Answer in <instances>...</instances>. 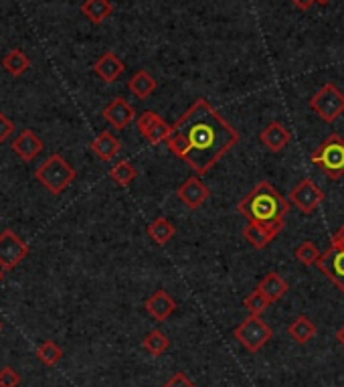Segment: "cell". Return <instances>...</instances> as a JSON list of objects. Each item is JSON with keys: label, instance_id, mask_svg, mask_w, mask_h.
<instances>
[{"label": "cell", "instance_id": "cell-1", "mask_svg": "<svg viewBox=\"0 0 344 387\" xmlns=\"http://www.w3.org/2000/svg\"><path fill=\"white\" fill-rule=\"evenodd\" d=\"M239 142V132L205 98L191 104L166 140L168 150L197 175H207Z\"/></svg>", "mask_w": 344, "mask_h": 387}, {"label": "cell", "instance_id": "cell-2", "mask_svg": "<svg viewBox=\"0 0 344 387\" xmlns=\"http://www.w3.org/2000/svg\"><path fill=\"white\" fill-rule=\"evenodd\" d=\"M237 211L239 215H243L249 223L261 225L273 238H278L285 227L283 219L290 211V201L283 199L268 181H261L239 201Z\"/></svg>", "mask_w": 344, "mask_h": 387}, {"label": "cell", "instance_id": "cell-3", "mask_svg": "<svg viewBox=\"0 0 344 387\" xmlns=\"http://www.w3.org/2000/svg\"><path fill=\"white\" fill-rule=\"evenodd\" d=\"M312 164L320 169L330 181L344 176V138L340 134H330L310 156Z\"/></svg>", "mask_w": 344, "mask_h": 387}, {"label": "cell", "instance_id": "cell-4", "mask_svg": "<svg viewBox=\"0 0 344 387\" xmlns=\"http://www.w3.org/2000/svg\"><path fill=\"white\" fill-rule=\"evenodd\" d=\"M37 181L53 195H59L75 181V169L59 154L49 156L37 169Z\"/></svg>", "mask_w": 344, "mask_h": 387}, {"label": "cell", "instance_id": "cell-5", "mask_svg": "<svg viewBox=\"0 0 344 387\" xmlns=\"http://www.w3.org/2000/svg\"><path fill=\"white\" fill-rule=\"evenodd\" d=\"M233 335L246 347V351L258 353V351H261L270 343L271 337H273V331H271V326L261 316H253L251 314L241 325L235 326Z\"/></svg>", "mask_w": 344, "mask_h": 387}, {"label": "cell", "instance_id": "cell-6", "mask_svg": "<svg viewBox=\"0 0 344 387\" xmlns=\"http://www.w3.org/2000/svg\"><path fill=\"white\" fill-rule=\"evenodd\" d=\"M310 108L318 114L320 120L332 124L344 114V94L334 84H324L310 98Z\"/></svg>", "mask_w": 344, "mask_h": 387}, {"label": "cell", "instance_id": "cell-7", "mask_svg": "<svg viewBox=\"0 0 344 387\" xmlns=\"http://www.w3.org/2000/svg\"><path fill=\"white\" fill-rule=\"evenodd\" d=\"M322 201H324V193L312 179H302L290 193V203H294L304 215L316 211L322 205Z\"/></svg>", "mask_w": 344, "mask_h": 387}, {"label": "cell", "instance_id": "cell-8", "mask_svg": "<svg viewBox=\"0 0 344 387\" xmlns=\"http://www.w3.org/2000/svg\"><path fill=\"white\" fill-rule=\"evenodd\" d=\"M29 253V246L11 229H4L0 233V266L4 270L16 268Z\"/></svg>", "mask_w": 344, "mask_h": 387}, {"label": "cell", "instance_id": "cell-9", "mask_svg": "<svg viewBox=\"0 0 344 387\" xmlns=\"http://www.w3.org/2000/svg\"><path fill=\"white\" fill-rule=\"evenodd\" d=\"M318 270L322 274L330 280L334 286L338 288L340 292H344V250L340 248H328L320 256V260L316 262Z\"/></svg>", "mask_w": 344, "mask_h": 387}, {"label": "cell", "instance_id": "cell-10", "mask_svg": "<svg viewBox=\"0 0 344 387\" xmlns=\"http://www.w3.org/2000/svg\"><path fill=\"white\" fill-rule=\"evenodd\" d=\"M138 130H140V134L146 138L150 144H162L171 136L172 124H166L156 112L146 110L138 118Z\"/></svg>", "mask_w": 344, "mask_h": 387}, {"label": "cell", "instance_id": "cell-11", "mask_svg": "<svg viewBox=\"0 0 344 387\" xmlns=\"http://www.w3.org/2000/svg\"><path fill=\"white\" fill-rule=\"evenodd\" d=\"M209 195H211L209 187H207L198 176L186 179L185 183L176 189V197L183 201L188 209H198L205 201L209 199Z\"/></svg>", "mask_w": 344, "mask_h": 387}, {"label": "cell", "instance_id": "cell-12", "mask_svg": "<svg viewBox=\"0 0 344 387\" xmlns=\"http://www.w3.org/2000/svg\"><path fill=\"white\" fill-rule=\"evenodd\" d=\"M259 140L270 152H282L292 140V132L280 122H270L259 132Z\"/></svg>", "mask_w": 344, "mask_h": 387}, {"label": "cell", "instance_id": "cell-13", "mask_svg": "<svg viewBox=\"0 0 344 387\" xmlns=\"http://www.w3.org/2000/svg\"><path fill=\"white\" fill-rule=\"evenodd\" d=\"M103 118L110 122L116 130H123L128 124H132V120L136 118V110L123 100V98H116L106 106L103 110Z\"/></svg>", "mask_w": 344, "mask_h": 387}, {"label": "cell", "instance_id": "cell-14", "mask_svg": "<svg viewBox=\"0 0 344 387\" xmlns=\"http://www.w3.org/2000/svg\"><path fill=\"white\" fill-rule=\"evenodd\" d=\"M144 308H146L148 314H150L152 318H156L158 323H162V321L171 318L172 314H174L176 302H174V298H172L168 292L156 290V292L144 302Z\"/></svg>", "mask_w": 344, "mask_h": 387}, {"label": "cell", "instance_id": "cell-15", "mask_svg": "<svg viewBox=\"0 0 344 387\" xmlns=\"http://www.w3.org/2000/svg\"><path fill=\"white\" fill-rule=\"evenodd\" d=\"M126 65L123 61L113 53V51H106L101 57H99L96 65H93V71L99 75V79H103L106 84H113L120 75L123 74Z\"/></svg>", "mask_w": 344, "mask_h": 387}, {"label": "cell", "instance_id": "cell-16", "mask_svg": "<svg viewBox=\"0 0 344 387\" xmlns=\"http://www.w3.org/2000/svg\"><path fill=\"white\" fill-rule=\"evenodd\" d=\"M13 150L23 159V161H33L39 152L43 150V140L33 132V130H23L19 138L13 142Z\"/></svg>", "mask_w": 344, "mask_h": 387}, {"label": "cell", "instance_id": "cell-17", "mask_svg": "<svg viewBox=\"0 0 344 387\" xmlns=\"http://www.w3.org/2000/svg\"><path fill=\"white\" fill-rule=\"evenodd\" d=\"M258 290L273 304V302H278V300H282L285 296L288 282L278 272H268L261 278V282L258 284Z\"/></svg>", "mask_w": 344, "mask_h": 387}, {"label": "cell", "instance_id": "cell-18", "mask_svg": "<svg viewBox=\"0 0 344 387\" xmlns=\"http://www.w3.org/2000/svg\"><path fill=\"white\" fill-rule=\"evenodd\" d=\"M122 150V142L118 140V138L113 136L111 132H101L93 142H91V152L101 159V161H111V159H116V154Z\"/></svg>", "mask_w": 344, "mask_h": 387}, {"label": "cell", "instance_id": "cell-19", "mask_svg": "<svg viewBox=\"0 0 344 387\" xmlns=\"http://www.w3.org/2000/svg\"><path fill=\"white\" fill-rule=\"evenodd\" d=\"M318 328L314 325V321H310L308 316L300 314L298 318H294L290 325H288V335L294 338L298 345H306L312 338L316 337Z\"/></svg>", "mask_w": 344, "mask_h": 387}, {"label": "cell", "instance_id": "cell-20", "mask_svg": "<svg viewBox=\"0 0 344 387\" xmlns=\"http://www.w3.org/2000/svg\"><path fill=\"white\" fill-rule=\"evenodd\" d=\"M158 88V81L154 79V75H150L144 69H140L138 74L132 75V79L128 81V89L134 94L138 100H146L148 96H152Z\"/></svg>", "mask_w": 344, "mask_h": 387}, {"label": "cell", "instance_id": "cell-21", "mask_svg": "<svg viewBox=\"0 0 344 387\" xmlns=\"http://www.w3.org/2000/svg\"><path fill=\"white\" fill-rule=\"evenodd\" d=\"M174 233H176V227L166 217H156L148 225V236L154 239L156 246H166L174 238Z\"/></svg>", "mask_w": 344, "mask_h": 387}, {"label": "cell", "instance_id": "cell-22", "mask_svg": "<svg viewBox=\"0 0 344 387\" xmlns=\"http://www.w3.org/2000/svg\"><path fill=\"white\" fill-rule=\"evenodd\" d=\"M111 11H113V6H111L110 0H86L81 4V13L86 14L93 25L103 23L111 14Z\"/></svg>", "mask_w": 344, "mask_h": 387}, {"label": "cell", "instance_id": "cell-23", "mask_svg": "<svg viewBox=\"0 0 344 387\" xmlns=\"http://www.w3.org/2000/svg\"><path fill=\"white\" fill-rule=\"evenodd\" d=\"M243 238H246L256 250H265L271 241L275 239L268 229H263V227L258 223H247L246 227H243Z\"/></svg>", "mask_w": 344, "mask_h": 387}, {"label": "cell", "instance_id": "cell-24", "mask_svg": "<svg viewBox=\"0 0 344 387\" xmlns=\"http://www.w3.org/2000/svg\"><path fill=\"white\" fill-rule=\"evenodd\" d=\"M142 347L150 353V355H154V357H158L162 353H166L168 347H171V338L166 337L162 331H150L144 341H142Z\"/></svg>", "mask_w": 344, "mask_h": 387}, {"label": "cell", "instance_id": "cell-25", "mask_svg": "<svg viewBox=\"0 0 344 387\" xmlns=\"http://www.w3.org/2000/svg\"><path fill=\"white\" fill-rule=\"evenodd\" d=\"M2 65H4V69H6L9 74L14 75V77H19V75H23L26 69L31 67V59H29L21 49H13L6 57H4Z\"/></svg>", "mask_w": 344, "mask_h": 387}, {"label": "cell", "instance_id": "cell-26", "mask_svg": "<svg viewBox=\"0 0 344 387\" xmlns=\"http://www.w3.org/2000/svg\"><path fill=\"white\" fill-rule=\"evenodd\" d=\"M110 176L118 187H128V185L134 183V179L138 176V171H136L134 164L130 163V161H122V163H118L111 169Z\"/></svg>", "mask_w": 344, "mask_h": 387}, {"label": "cell", "instance_id": "cell-27", "mask_svg": "<svg viewBox=\"0 0 344 387\" xmlns=\"http://www.w3.org/2000/svg\"><path fill=\"white\" fill-rule=\"evenodd\" d=\"M37 357L41 359V363H45V365L53 367V365H57V363L61 361L63 351L55 341H45L43 345H39Z\"/></svg>", "mask_w": 344, "mask_h": 387}, {"label": "cell", "instance_id": "cell-28", "mask_svg": "<svg viewBox=\"0 0 344 387\" xmlns=\"http://www.w3.org/2000/svg\"><path fill=\"white\" fill-rule=\"evenodd\" d=\"M270 300L265 298L261 292H259L258 288L249 294V296H246V300H243V306H246L249 313L253 314V316H261V314L265 313L268 308H270Z\"/></svg>", "mask_w": 344, "mask_h": 387}, {"label": "cell", "instance_id": "cell-29", "mask_svg": "<svg viewBox=\"0 0 344 387\" xmlns=\"http://www.w3.org/2000/svg\"><path fill=\"white\" fill-rule=\"evenodd\" d=\"M320 250L316 248V243L312 241H302L300 248L295 250V260L302 263V266H314L320 260Z\"/></svg>", "mask_w": 344, "mask_h": 387}, {"label": "cell", "instance_id": "cell-30", "mask_svg": "<svg viewBox=\"0 0 344 387\" xmlns=\"http://www.w3.org/2000/svg\"><path fill=\"white\" fill-rule=\"evenodd\" d=\"M21 383V375L14 371L13 367L0 369V387H16Z\"/></svg>", "mask_w": 344, "mask_h": 387}, {"label": "cell", "instance_id": "cell-31", "mask_svg": "<svg viewBox=\"0 0 344 387\" xmlns=\"http://www.w3.org/2000/svg\"><path fill=\"white\" fill-rule=\"evenodd\" d=\"M162 387H197V383H193V381L186 377V373H181V371H178V373L172 375L171 379H168Z\"/></svg>", "mask_w": 344, "mask_h": 387}, {"label": "cell", "instance_id": "cell-32", "mask_svg": "<svg viewBox=\"0 0 344 387\" xmlns=\"http://www.w3.org/2000/svg\"><path fill=\"white\" fill-rule=\"evenodd\" d=\"M13 130H14L13 122H11L4 114L0 112V142H4L6 138L11 136V134H13Z\"/></svg>", "mask_w": 344, "mask_h": 387}, {"label": "cell", "instance_id": "cell-33", "mask_svg": "<svg viewBox=\"0 0 344 387\" xmlns=\"http://www.w3.org/2000/svg\"><path fill=\"white\" fill-rule=\"evenodd\" d=\"M332 248H340L344 250V225L332 236Z\"/></svg>", "mask_w": 344, "mask_h": 387}, {"label": "cell", "instance_id": "cell-34", "mask_svg": "<svg viewBox=\"0 0 344 387\" xmlns=\"http://www.w3.org/2000/svg\"><path fill=\"white\" fill-rule=\"evenodd\" d=\"M290 2L294 4L295 9H300V11H310L316 0H290Z\"/></svg>", "mask_w": 344, "mask_h": 387}, {"label": "cell", "instance_id": "cell-35", "mask_svg": "<svg viewBox=\"0 0 344 387\" xmlns=\"http://www.w3.org/2000/svg\"><path fill=\"white\" fill-rule=\"evenodd\" d=\"M336 341H338V343L344 347V325L336 331Z\"/></svg>", "mask_w": 344, "mask_h": 387}, {"label": "cell", "instance_id": "cell-36", "mask_svg": "<svg viewBox=\"0 0 344 387\" xmlns=\"http://www.w3.org/2000/svg\"><path fill=\"white\" fill-rule=\"evenodd\" d=\"M2 278H4V268L0 266V282H2Z\"/></svg>", "mask_w": 344, "mask_h": 387}, {"label": "cell", "instance_id": "cell-37", "mask_svg": "<svg viewBox=\"0 0 344 387\" xmlns=\"http://www.w3.org/2000/svg\"><path fill=\"white\" fill-rule=\"evenodd\" d=\"M316 2H318V4H322V6H324V4H328V2H330V0H316Z\"/></svg>", "mask_w": 344, "mask_h": 387}, {"label": "cell", "instance_id": "cell-38", "mask_svg": "<svg viewBox=\"0 0 344 387\" xmlns=\"http://www.w3.org/2000/svg\"><path fill=\"white\" fill-rule=\"evenodd\" d=\"M0 331H2V323H0Z\"/></svg>", "mask_w": 344, "mask_h": 387}]
</instances>
